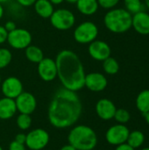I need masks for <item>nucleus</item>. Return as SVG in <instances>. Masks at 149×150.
Masks as SVG:
<instances>
[{
  "label": "nucleus",
  "mask_w": 149,
  "mask_h": 150,
  "mask_svg": "<svg viewBox=\"0 0 149 150\" xmlns=\"http://www.w3.org/2000/svg\"><path fill=\"white\" fill-rule=\"evenodd\" d=\"M82 113L83 105L77 93L63 87L55 91L47 108L48 121L57 129L75 126Z\"/></svg>",
  "instance_id": "1"
},
{
  "label": "nucleus",
  "mask_w": 149,
  "mask_h": 150,
  "mask_svg": "<svg viewBox=\"0 0 149 150\" xmlns=\"http://www.w3.org/2000/svg\"><path fill=\"white\" fill-rule=\"evenodd\" d=\"M57 77L63 88L78 91L84 87L85 70L79 56L69 49L60 51L55 58Z\"/></svg>",
  "instance_id": "2"
},
{
  "label": "nucleus",
  "mask_w": 149,
  "mask_h": 150,
  "mask_svg": "<svg viewBox=\"0 0 149 150\" xmlns=\"http://www.w3.org/2000/svg\"><path fill=\"white\" fill-rule=\"evenodd\" d=\"M68 142L76 150H93L97 145V135L92 127L76 125L69 131Z\"/></svg>",
  "instance_id": "3"
},
{
  "label": "nucleus",
  "mask_w": 149,
  "mask_h": 150,
  "mask_svg": "<svg viewBox=\"0 0 149 150\" xmlns=\"http://www.w3.org/2000/svg\"><path fill=\"white\" fill-rule=\"evenodd\" d=\"M132 16L126 9L113 8L105 15L104 24L113 33H124L132 27Z\"/></svg>",
  "instance_id": "4"
},
{
  "label": "nucleus",
  "mask_w": 149,
  "mask_h": 150,
  "mask_svg": "<svg viewBox=\"0 0 149 150\" xmlns=\"http://www.w3.org/2000/svg\"><path fill=\"white\" fill-rule=\"evenodd\" d=\"M98 35L97 25L91 21H84L79 24L74 30L73 37L76 42L79 44H90L95 40Z\"/></svg>",
  "instance_id": "5"
},
{
  "label": "nucleus",
  "mask_w": 149,
  "mask_h": 150,
  "mask_svg": "<svg viewBox=\"0 0 149 150\" xmlns=\"http://www.w3.org/2000/svg\"><path fill=\"white\" fill-rule=\"evenodd\" d=\"M49 18L51 25L59 31H68L76 23L75 14L70 10L63 8L54 10Z\"/></svg>",
  "instance_id": "6"
},
{
  "label": "nucleus",
  "mask_w": 149,
  "mask_h": 150,
  "mask_svg": "<svg viewBox=\"0 0 149 150\" xmlns=\"http://www.w3.org/2000/svg\"><path fill=\"white\" fill-rule=\"evenodd\" d=\"M49 133L43 128H35L26 134L25 147L29 150H43L49 143Z\"/></svg>",
  "instance_id": "7"
},
{
  "label": "nucleus",
  "mask_w": 149,
  "mask_h": 150,
  "mask_svg": "<svg viewBox=\"0 0 149 150\" xmlns=\"http://www.w3.org/2000/svg\"><path fill=\"white\" fill-rule=\"evenodd\" d=\"M32 37L31 33L25 28H16L13 31L8 33L7 42L11 47L21 50L25 49L31 45Z\"/></svg>",
  "instance_id": "8"
},
{
  "label": "nucleus",
  "mask_w": 149,
  "mask_h": 150,
  "mask_svg": "<svg viewBox=\"0 0 149 150\" xmlns=\"http://www.w3.org/2000/svg\"><path fill=\"white\" fill-rule=\"evenodd\" d=\"M130 130L124 124H116L110 127L105 133L106 142L112 146H119L126 143Z\"/></svg>",
  "instance_id": "9"
},
{
  "label": "nucleus",
  "mask_w": 149,
  "mask_h": 150,
  "mask_svg": "<svg viewBox=\"0 0 149 150\" xmlns=\"http://www.w3.org/2000/svg\"><path fill=\"white\" fill-rule=\"evenodd\" d=\"M14 100H15L17 111L19 113L31 115L36 110L37 107L36 98L33 94L30 92L23 91Z\"/></svg>",
  "instance_id": "10"
},
{
  "label": "nucleus",
  "mask_w": 149,
  "mask_h": 150,
  "mask_svg": "<svg viewBox=\"0 0 149 150\" xmlns=\"http://www.w3.org/2000/svg\"><path fill=\"white\" fill-rule=\"evenodd\" d=\"M88 53L92 59L103 62L111 56L112 49L107 42L100 40H95L89 44Z\"/></svg>",
  "instance_id": "11"
},
{
  "label": "nucleus",
  "mask_w": 149,
  "mask_h": 150,
  "mask_svg": "<svg viewBox=\"0 0 149 150\" xmlns=\"http://www.w3.org/2000/svg\"><path fill=\"white\" fill-rule=\"evenodd\" d=\"M1 91L4 97L15 99L23 91V83L16 76H8L1 83Z\"/></svg>",
  "instance_id": "12"
},
{
  "label": "nucleus",
  "mask_w": 149,
  "mask_h": 150,
  "mask_svg": "<svg viewBox=\"0 0 149 150\" xmlns=\"http://www.w3.org/2000/svg\"><path fill=\"white\" fill-rule=\"evenodd\" d=\"M38 74L44 82H52L57 77V67L55 60L44 57L38 63Z\"/></svg>",
  "instance_id": "13"
},
{
  "label": "nucleus",
  "mask_w": 149,
  "mask_h": 150,
  "mask_svg": "<svg viewBox=\"0 0 149 150\" xmlns=\"http://www.w3.org/2000/svg\"><path fill=\"white\" fill-rule=\"evenodd\" d=\"M108 81L105 76L99 72H91L86 74L84 79V87L93 92H100L105 90Z\"/></svg>",
  "instance_id": "14"
},
{
  "label": "nucleus",
  "mask_w": 149,
  "mask_h": 150,
  "mask_svg": "<svg viewBox=\"0 0 149 150\" xmlns=\"http://www.w3.org/2000/svg\"><path fill=\"white\" fill-rule=\"evenodd\" d=\"M117 107L115 104L108 98L99 99L95 106V111L98 118L103 120H110L114 118Z\"/></svg>",
  "instance_id": "15"
},
{
  "label": "nucleus",
  "mask_w": 149,
  "mask_h": 150,
  "mask_svg": "<svg viewBox=\"0 0 149 150\" xmlns=\"http://www.w3.org/2000/svg\"><path fill=\"white\" fill-rule=\"evenodd\" d=\"M132 27L141 35L149 34V14L143 11L132 16Z\"/></svg>",
  "instance_id": "16"
},
{
  "label": "nucleus",
  "mask_w": 149,
  "mask_h": 150,
  "mask_svg": "<svg viewBox=\"0 0 149 150\" xmlns=\"http://www.w3.org/2000/svg\"><path fill=\"white\" fill-rule=\"evenodd\" d=\"M15 100L4 97L0 98V120H7L13 118L17 112Z\"/></svg>",
  "instance_id": "17"
},
{
  "label": "nucleus",
  "mask_w": 149,
  "mask_h": 150,
  "mask_svg": "<svg viewBox=\"0 0 149 150\" xmlns=\"http://www.w3.org/2000/svg\"><path fill=\"white\" fill-rule=\"evenodd\" d=\"M33 7L38 16L43 18H49L54 11V4L49 0H36Z\"/></svg>",
  "instance_id": "18"
},
{
  "label": "nucleus",
  "mask_w": 149,
  "mask_h": 150,
  "mask_svg": "<svg viewBox=\"0 0 149 150\" xmlns=\"http://www.w3.org/2000/svg\"><path fill=\"white\" fill-rule=\"evenodd\" d=\"M76 4L78 11L85 16L94 15L99 8L97 0H78Z\"/></svg>",
  "instance_id": "19"
},
{
  "label": "nucleus",
  "mask_w": 149,
  "mask_h": 150,
  "mask_svg": "<svg viewBox=\"0 0 149 150\" xmlns=\"http://www.w3.org/2000/svg\"><path fill=\"white\" fill-rule=\"evenodd\" d=\"M25 55L29 62L37 64L44 58V53L41 48L33 45H30L25 49Z\"/></svg>",
  "instance_id": "20"
},
{
  "label": "nucleus",
  "mask_w": 149,
  "mask_h": 150,
  "mask_svg": "<svg viewBox=\"0 0 149 150\" xmlns=\"http://www.w3.org/2000/svg\"><path fill=\"white\" fill-rule=\"evenodd\" d=\"M145 142V134H143V132L140 131V130H133V131H130L126 143L131 146L133 149H136L141 148Z\"/></svg>",
  "instance_id": "21"
},
{
  "label": "nucleus",
  "mask_w": 149,
  "mask_h": 150,
  "mask_svg": "<svg viewBox=\"0 0 149 150\" xmlns=\"http://www.w3.org/2000/svg\"><path fill=\"white\" fill-rule=\"evenodd\" d=\"M136 107L143 115L149 112V90L141 91L136 98Z\"/></svg>",
  "instance_id": "22"
},
{
  "label": "nucleus",
  "mask_w": 149,
  "mask_h": 150,
  "mask_svg": "<svg viewBox=\"0 0 149 150\" xmlns=\"http://www.w3.org/2000/svg\"><path fill=\"white\" fill-rule=\"evenodd\" d=\"M103 69L108 75H116L119 70V64L115 58L110 56L103 61Z\"/></svg>",
  "instance_id": "23"
},
{
  "label": "nucleus",
  "mask_w": 149,
  "mask_h": 150,
  "mask_svg": "<svg viewBox=\"0 0 149 150\" xmlns=\"http://www.w3.org/2000/svg\"><path fill=\"white\" fill-rule=\"evenodd\" d=\"M126 10L132 15L143 11V4L141 0H124Z\"/></svg>",
  "instance_id": "24"
},
{
  "label": "nucleus",
  "mask_w": 149,
  "mask_h": 150,
  "mask_svg": "<svg viewBox=\"0 0 149 150\" xmlns=\"http://www.w3.org/2000/svg\"><path fill=\"white\" fill-rule=\"evenodd\" d=\"M32 120L31 115H29V114L19 113V115L17 117V120H16L18 127L23 131L28 130L32 126Z\"/></svg>",
  "instance_id": "25"
},
{
  "label": "nucleus",
  "mask_w": 149,
  "mask_h": 150,
  "mask_svg": "<svg viewBox=\"0 0 149 150\" xmlns=\"http://www.w3.org/2000/svg\"><path fill=\"white\" fill-rule=\"evenodd\" d=\"M119 124H126L131 120V114L130 112L124 108H119L116 110L114 118H113Z\"/></svg>",
  "instance_id": "26"
},
{
  "label": "nucleus",
  "mask_w": 149,
  "mask_h": 150,
  "mask_svg": "<svg viewBox=\"0 0 149 150\" xmlns=\"http://www.w3.org/2000/svg\"><path fill=\"white\" fill-rule=\"evenodd\" d=\"M12 60L11 52L5 47L0 48V69L6 68Z\"/></svg>",
  "instance_id": "27"
},
{
  "label": "nucleus",
  "mask_w": 149,
  "mask_h": 150,
  "mask_svg": "<svg viewBox=\"0 0 149 150\" xmlns=\"http://www.w3.org/2000/svg\"><path fill=\"white\" fill-rule=\"evenodd\" d=\"M120 0H97V3L100 7L106 9V10H111L115 8V6L119 3Z\"/></svg>",
  "instance_id": "28"
},
{
  "label": "nucleus",
  "mask_w": 149,
  "mask_h": 150,
  "mask_svg": "<svg viewBox=\"0 0 149 150\" xmlns=\"http://www.w3.org/2000/svg\"><path fill=\"white\" fill-rule=\"evenodd\" d=\"M9 150H26V147L25 144H21L17 142L16 141H12L9 144Z\"/></svg>",
  "instance_id": "29"
},
{
  "label": "nucleus",
  "mask_w": 149,
  "mask_h": 150,
  "mask_svg": "<svg viewBox=\"0 0 149 150\" xmlns=\"http://www.w3.org/2000/svg\"><path fill=\"white\" fill-rule=\"evenodd\" d=\"M7 37H8V32L6 31L4 25H0V45L7 41Z\"/></svg>",
  "instance_id": "30"
},
{
  "label": "nucleus",
  "mask_w": 149,
  "mask_h": 150,
  "mask_svg": "<svg viewBox=\"0 0 149 150\" xmlns=\"http://www.w3.org/2000/svg\"><path fill=\"white\" fill-rule=\"evenodd\" d=\"M4 28L6 29V31L8 32V33H10V32H11V31H13L14 29H16L17 28V25H16V23L14 22V21H12V20H9V21H7L5 24H4Z\"/></svg>",
  "instance_id": "31"
},
{
  "label": "nucleus",
  "mask_w": 149,
  "mask_h": 150,
  "mask_svg": "<svg viewBox=\"0 0 149 150\" xmlns=\"http://www.w3.org/2000/svg\"><path fill=\"white\" fill-rule=\"evenodd\" d=\"M16 2L23 7H29L33 5L36 0H16Z\"/></svg>",
  "instance_id": "32"
},
{
  "label": "nucleus",
  "mask_w": 149,
  "mask_h": 150,
  "mask_svg": "<svg viewBox=\"0 0 149 150\" xmlns=\"http://www.w3.org/2000/svg\"><path fill=\"white\" fill-rule=\"evenodd\" d=\"M25 140H26V134H25L23 133L18 134L15 136V139H14V141H16L17 142L21 143V144H25Z\"/></svg>",
  "instance_id": "33"
},
{
  "label": "nucleus",
  "mask_w": 149,
  "mask_h": 150,
  "mask_svg": "<svg viewBox=\"0 0 149 150\" xmlns=\"http://www.w3.org/2000/svg\"><path fill=\"white\" fill-rule=\"evenodd\" d=\"M115 150H135L134 149H133L131 146H129L127 143H123L121 145L116 146Z\"/></svg>",
  "instance_id": "34"
},
{
  "label": "nucleus",
  "mask_w": 149,
  "mask_h": 150,
  "mask_svg": "<svg viewBox=\"0 0 149 150\" xmlns=\"http://www.w3.org/2000/svg\"><path fill=\"white\" fill-rule=\"evenodd\" d=\"M60 150H76L73 146H71L70 144H67V145H64V146H62Z\"/></svg>",
  "instance_id": "35"
},
{
  "label": "nucleus",
  "mask_w": 149,
  "mask_h": 150,
  "mask_svg": "<svg viewBox=\"0 0 149 150\" xmlns=\"http://www.w3.org/2000/svg\"><path fill=\"white\" fill-rule=\"evenodd\" d=\"M54 5H59L61 4H62L65 0H49Z\"/></svg>",
  "instance_id": "36"
},
{
  "label": "nucleus",
  "mask_w": 149,
  "mask_h": 150,
  "mask_svg": "<svg viewBox=\"0 0 149 150\" xmlns=\"http://www.w3.org/2000/svg\"><path fill=\"white\" fill-rule=\"evenodd\" d=\"M4 7H3L2 4L0 3V19L3 18V16H4Z\"/></svg>",
  "instance_id": "37"
},
{
  "label": "nucleus",
  "mask_w": 149,
  "mask_h": 150,
  "mask_svg": "<svg viewBox=\"0 0 149 150\" xmlns=\"http://www.w3.org/2000/svg\"><path fill=\"white\" fill-rule=\"evenodd\" d=\"M143 117H144V119H145L146 122H147V123L149 125V112H146L145 114H143Z\"/></svg>",
  "instance_id": "38"
},
{
  "label": "nucleus",
  "mask_w": 149,
  "mask_h": 150,
  "mask_svg": "<svg viewBox=\"0 0 149 150\" xmlns=\"http://www.w3.org/2000/svg\"><path fill=\"white\" fill-rule=\"evenodd\" d=\"M65 1L69 3V4H76L78 0H65Z\"/></svg>",
  "instance_id": "39"
},
{
  "label": "nucleus",
  "mask_w": 149,
  "mask_h": 150,
  "mask_svg": "<svg viewBox=\"0 0 149 150\" xmlns=\"http://www.w3.org/2000/svg\"><path fill=\"white\" fill-rule=\"evenodd\" d=\"M145 4H146V6L149 9V0H145Z\"/></svg>",
  "instance_id": "40"
},
{
  "label": "nucleus",
  "mask_w": 149,
  "mask_h": 150,
  "mask_svg": "<svg viewBox=\"0 0 149 150\" xmlns=\"http://www.w3.org/2000/svg\"><path fill=\"white\" fill-rule=\"evenodd\" d=\"M7 1H9V0H0V3L3 4V3H5V2H7Z\"/></svg>",
  "instance_id": "41"
},
{
  "label": "nucleus",
  "mask_w": 149,
  "mask_h": 150,
  "mask_svg": "<svg viewBox=\"0 0 149 150\" xmlns=\"http://www.w3.org/2000/svg\"><path fill=\"white\" fill-rule=\"evenodd\" d=\"M141 150H149V147H148V148H144V149H142Z\"/></svg>",
  "instance_id": "42"
},
{
  "label": "nucleus",
  "mask_w": 149,
  "mask_h": 150,
  "mask_svg": "<svg viewBox=\"0 0 149 150\" xmlns=\"http://www.w3.org/2000/svg\"><path fill=\"white\" fill-rule=\"evenodd\" d=\"M1 83H2V78H1V75H0V84H1Z\"/></svg>",
  "instance_id": "43"
},
{
  "label": "nucleus",
  "mask_w": 149,
  "mask_h": 150,
  "mask_svg": "<svg viewBox=\"0 0 149 150\" xmlns=\"http://www.w3.org/2000/svg\"><path fill=\"white\" fill-rule=\"evenodd\" d=\"M0 150H4V149H3V148L1 147V145H0Z\"/></svg>",
  "instance_id": "44"
}]
</instances>
